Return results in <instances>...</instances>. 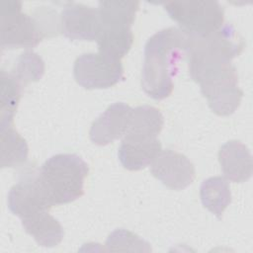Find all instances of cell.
I'll return each mask as SVG.
<instances>
[{"label": "cell", "mask_w": 253, "mask_h": 253, "mask_svg": "<svg viewBox=\"0 0 253 253\" xmlns=\"http://www.w3.org/2000/svg\"><path fill=\"white\" fill-rule=\"evenodd\" d=\"M25 231L42 247H54L58 245L64 235L59 221L48 213L42 211L21 219Z\"/></svg>", "instance_id": "15"}, {"label": "cell", "mask_w": 253, "mask_h": 253, "mask_svg": "<svg viewBox=\"0 0 253 253\" xmlns=\"http://www.w3.org/2000/svg\"><path fill=\"white\" fill-rule=\"evenodd\" d=\"M164 119L161 112L152 106H138L131 110L128 125L123 138L146 140L157 138L163 128Z\"/></svg>", "instance_id": "13"}, {"label": "cell", "mask_w": 253, "mask_h": 253, "mask_svg": "<svg viewBox=\"0 0 253 253\" xmlns=\"http://www.w3.org/2000/svg\"><path fill=\"white\" fill-rule=\"evenodd\" d=\"M244 47L243 38L231 24L222 25L217 31L204 37H189L186 56L191 78L199 83L208 74L231 64V60Z\"/></svg>", "instance_id": "2"}, {"label": "cell", "mask_w": 253, "mask_h": 253, "mask_svg": "<svg viewBox=\"0 0 253 253\" xmlns=\"http://www.w3.org/2000/svg\"><path fill=\"white\" fill-rule=\"evenodd\" d=\"M7 203L12 213L21 219L42 211H48L52 207L37 179L36 172L22 176L10 189Z\"/></svg>", "instance_id": "9"}, {"label": "cell", "mask_w": 253, "mask_h": 253, "mask_svg": "<svg viewBox=\"0 0 253 253\" xmlns=\"http://www.w3.org/2000/svg\"><path fill=\"white\" fill-rule=\"evenodd\" d=\"M88 172V165L80 156L60 153L49 157L36 171V176L53 207L82 197Z\"/></svg>", "instance_id": "3"}, {"label": "cell", "mask_w": 253, "mask_h": 253, "mask_svg": "<svg viewBox=\"0 0 253 253\" xmlns=\"http://www.w3.org/2000/svg\"><path fill=\"white\" fill-rule=\"evenodd\" d=\"M23 85L13 76L1 70V129L12 126Z\"/></svg>", "instance_id": "20"}, {"label": "cell", "mask_w": 253, "mask_h": 253, "mask_svg": "<svg viewBox=\"0 0 253 253\" xmlns=\"http://www.w3.org/2000/svg\"><path fill=\"white\" fill-rule=\"evenodd\" d=\"M73 75L76 82L85 89H105L124 79V68L121 60L99 52L84 53L76 58Z\"/></svg>", "instance_id": "7"}, {"label": "cell", "mask_w": 253, "mask_h": 253, "mask_svg": "<svg viewBox=\"0 0 253 253\" xmlns=\"http://www.w3.org/2000/svg\"><path fill=\"white\" fill-rule=\"evenodd\" d=\"M133 42L131 29H101L97 39L99 53L115 60H121Z\"/></svg>", "instance_id": "18"}, {"label": "cell", "mask_w": 253, "mask_h": 253, "mask_svg": "<svg viewBox=\"0 0 253 253\" xmlns=\"http://www.w3.org/2000/svg\"><path fill=\"white\" fill-rule=\"evenodd\" d=\"M29 154L25 138L12 126L1 129V167H14L27 161Z\"/></svg>", "instance_id": "19"}, {"label": "cell", "mask_w": 253, "mask_h": 253, "mask_svg": "<svg viewBox=\"0 0 253 253\" xmlns=\"http://www.w3.org/2000/svg\"><path fill=\"white\" fill-rule=\"evenodd\" d=\"M151 174L169 189L180 191L190 186L196 177L194 164L182 153L161 150L150 164Z\"/></svg>", "instance_id": "8"}, {"label": "cell", "mask_w": 253, "mask_h": 253, "mask_svg": "<svg viewBox=\"0 0 253 253\" xmlns=\"http://www.w3.org/2000/svg\"><path fill=\"white\" fill-rule=\"evenodd\" d=\"M189 37L180 29L170 27L152 35L144 46L141 87L154 100L169 97L179 62L187 55Z\"/></svg>", "instance_id": "1"}, {"label": "cell", "mask_w": 253, "mask_h": 253, "mask_svg": "<svg viewBox=\"0 0 253 253\" xmlns=\"http://www.w3.org/2000/svg\"><path fill=\"white\" fill-rule=\"evenodd\" d=\"M106 246L109 250L146 252L151 250L146 241L126 229H116L113 231L106 241Z\"/></svg>", "instance_id": "22"}, {"label": "cell", "mask_w": 253, "mask_h": 253, "mask_svg": "<svg viewBox=\"0 0 253 253\" xmlns=\"http://www.w3.org/2000/svg\"><path fill=\"white\" fill-rule=\"evenodd\" d=\"M44 73V62L34 51H25L18 57L13 69V76L22 84L39 81Z\"/></svg>", "instance_id": "21"}, {"label": "cell", "mask_w": 253, "mask_h": 253, "mask_svg": "<svg viewBox=\"0 0 253 253\" xmlns=\"http://www.w3.org/2000/svg\"><path fill=\"white\" fill-rule=\"evenodd\" d=\"M132 108L125 103L109 106L101 116L93 122L89 136L91 141L100 146L112 143L126 133Z\"/></svg>", "instance_id": "11"}, {"label": "cell", "mask_w": 253, "mask_h": 253, "mask_svg": "<svg viewBox=\"0 0 253 253\" xmlns=\"http://www.w3.org/2000/svg\"><path fill=\"white\" fill-rule=\"evenodd\" d=\"M164 9L189 37L207 36L223 25V8L216 1L166 2Z\"/></svg>", "instance_id": "5"}, {"label": "cell", "mask_w": 253, "mask_h": 253, "mask_svg": "<svg viewBox=\"0 0 253 253\" xmlns=\"http://www.w3.org/2000/svg\"><path fill=\"white\" fill-rule=\"evenodd\" d=\"M61 33L73 41H97L101 32L98 11L81 3H67L60 14Z\"/></svg>", "instance_id": "10"}, {"label": "cell", "mask_w": 253, "mask_h": 253, "mask_svg": "<svg viewBox=\"0 0 253 253\" xmlns=\"http://www.w3.org/2000/svg\"><path fill=\"white\" fill-rule=\"evenodd\" d=\"M46 20L40 22L22 12V3L8 1L3 3L1 16V47L32 48L51 33Z\"/></svg>", "instance_id": "4"}, {"label": "cell", "mask_w": 253, "mask_h": 253, "mask_svg": "<svg viewBox=\"0 0 253 253\" xmlns=\"http://www.w3.org/2000/svg\"><path fill=\"white\" fill-rule=\"evenodd\" d=\"M218 161L225 179L243 183L252 176V156L248 147L238 140L225 142L218 151Z\"/></svg>", "instance_id": "12"}, {"label": "cell", "mask_w": 253, "mask_h": 253, "mask_svg": "<svg viewBox=\"0 0 253 253\" xmlns=\"http://www.w3.org/2000/svg\"><path fill=\"white\" fill-rule=\"evenodd\" d=\"M138 8V1H100L97 11L101 29H130Z\"/></svg>", "instance_id": "16"}, {"label": "cell", "mask_w": 253, "mask_h": 253, "mask_svg": "<svg viewBox=\"0 0 253 253\" xmlns=\"http://www.w3.org/2000/svg\"><path fill=\"white\" fill-rule=\"evenodd\" d=\"M161 150V143L157 138L146 140L123 138L118 157L124 168L138 171L150 165Z\"/></svg>", "instance_id": "14"}, {"label": "cell", "mask_w": 253, "mask_h": 253, "mask_svg": "<svg viewBox=\"0 0 253 253\" xmlns=\"http://www.w3.org/2000/svg\"><path fill=\"white\" fill-rule=\"evenodd\" d=\"M199 84L203 96L214 114L229 116L239 107L243 91L238 86L237 72L232 64L209 74Z\"/></svg>", "instance_id": "6"}, {"label": "cell", "mask_w": 253, "mask_h": 253, "mask_svg": "<svg viewBox=\"0 0 253 253\" xmlns=\"http://www.w3.org/2000/svg\"><path fill=\"white\" fill-rule=\"evenodd\" d=\"M203 206L218 218L231 203L229 184L224 177L214 176L206 179L200 189Z\"/></svg>", "instance_id": "17"}]
</instances>
